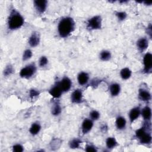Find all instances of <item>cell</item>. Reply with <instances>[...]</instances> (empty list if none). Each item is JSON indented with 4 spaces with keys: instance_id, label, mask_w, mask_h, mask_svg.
Listing matches in <instances>:
<instances>
[{
    "instance_id": "6da1fadb",
    "label": "cell",
    "mask_w": 152,
    "mask_h": 152,
    "mask_svg": "<svg viewBox=\"0 0 152 152\" xmlns=\"http://www.w3.org/2000/svg\"><path fill=\"white\" fill-rule=\"evenodd\" d=\"M75 23L72 18L65 17L62 18L58 25V32L61 37H66L75 29Z\"/></svg>"
},
{
    "instance_id": "7a4b0ae2",
    "label": "cell",
    "mask_w": 152,
    "mask_h": 152,
    "mask_svg": "<svg viewBox=\"0 0 152 152\" xmlns=\"http://www.w3.org/2000/svg\"><path fill=\"white\" fill-rule=\"evenodd\" d=\"M24 23V19L22 15L15 8L11 9L9 14L7 26L10 30H15L21 28Z\"/></svg>"
},
{
    "instance_id": "3957f363",
    "label": "cell",
    "mask_w": 152,
    "mask_h": 152,
    "mask_svg": "<svg viewBox=\"0 0 152 152\" xmlns=\"http://www.w3.org/2000/svg\"><path fill=\"white\" fill-rule=\"evenodd\" d=\"M102 19L100 15H95L88 20L87 28L90 30H99L102 28Z\"/></svg>"
},
{
    "instance_id": "277c9868",
    "label": "cell",
    "mask_w": 152,
    "mask_h": 152,
    "mask_svg": "<svg viewBox=\"0 0 152 152\" xmlns=\"http://www.w3.org/2000/svg\"><path fill=\"white\" fill-rule=\"evenodd\" d=\"M36 72V66L34 63H31L23 68L20 72V76L21 78H30Z\"/></svg>"
},
{
    "instance_id": "5b68a950",
    "label": "cell",
    "mask_w": 152,
    "mask_h": 152,
    "mask_svg": "<svg viewBox=\"0 0 152 152\" xmlns=\"http://www.w3.org/2000/svg\"><path fill=\"white\" fill-rule=\"evenodd\" d=\"M144 64V72L145 73H150L152 69V55L150 52L145 54L143 58Z\"/></svg>"
},
{
    "instance_id": "8992f818",
    "label": "cell",
    "mask_w": 152,
    "mask_h": 152,
    "mask_svg": "<svg viewBox=\"0 0 152 152\" xmlns=\"http://www.w3.org/2000/svg\"><path fill=\"white\" fill-rule=\"evenodd\" d=\"M56 84L60 87L63 93L69 91L72 87V81L70 78L67 77H63L61 80L57 82Z\"/></svg>"
},
{
    "instance_id": "52a82bcc",
    "label": "cell",
    "mask_w": 152,
    "mask_h": 152,
    "mask_svg": "<svg viewBox=\"0 0 152 152\" xmlns=\"http://www.w3.org/2000/svg\"><path fill=\"white\" fill-rule=\"evenodd\" d=\"M83 91L77 88L74 90L71 95V100L73 103H80L83 101Z\"/></svg>"
},
{
    "instance_id": "ba28073f",
    "label": "cell",
    "mask_w": 152,
    "mask_h": 152,
    "mask_svg": "<svg viewBox=\"0 0 152 152\" xmlns=\"http://www.w3.org/2000/svg\"><path fill=\"white\" fill-rule=\"evenodd\" d=\"M93 126V121L90 118L84 119L81 125V131L84 135L89 132Z\"/></svg>"
},
{
    "instance_id": "9c48e42d",
    "label": "cell",
    "mask_w": 152,
    "mask_h": 152,
    "mask_svg": "<svg viewBox=\"0 0 152 152\" xmlns=\"http://www.w3.org/2000/svg\"><path fill=\"white\" fill-rule=\"evenodd\" d=\"M34 6L36 11L40 14L43 13L47 8L48 1L46 0H36L34 1Z\"/></svg>"
},
{
    "instance_id": "30bf717a",
    "label": "cell",
    "mask_w": 152,
    "mask_h": 152,
    "mask_svg": "<svg viewBox=\"0 0 152 152\" xmlns=\"http://www.w3.org/2000/svg\"><path fill=\"white\" fill-rule=\"evenodd\" d=\"M40 43V35L39 33L34 31L32 33L28 39V44L31 47H36Z\"/></svg>"
},
{
    "instance_id": "8fae6325",
    "label": "cell",
    "mask_w": 152,
    "mask_h": 152,
    "mask_svg": "<svg viewBox=\"0 0 152 152\" xmlns=\"http://www.w3.org/2000/svg\"><path fill=\"white\" fill-rule=\"evenodd\" d=\"M49 93L53 98L58 99L62 96L63 91L60 87L56 83L52 87L50 88Z\"/></svg>"
},
{
    "instance_id": "7c38bea8",
    "label": "cell",
    "mask_w": 152,
    "mask_h": 152,
    "mask_svg": "<svg viewBox=\"0 0 152 152\" xmlns=\"http://www.w3.org/2000/svg\"><path fill=\"white\" fill-rule=\"evenodd\" d=\"M141 114V110L139 107H135L132 108L129 112V119L131 123L134 122L136 119L138 118Z\"/></svg>"
},
{
    "instance_id": "4fadbf2b",
    "label": "cell",
    "mask_w": 152,
    "mask_h": 152,
    "mask_svg": "<svg viewBox=\"0 0 152 152\" xmlns=\"http://www.w3.org/2000/svg\"><path fill=\"white\" fill-rule=\"evenodd\" d=\"M137 46L140 52L144 51L148 46V40L145 37H141L137 42Z\"/></svg>"
},
{
    "instance_id": "5bb4252c",
    "label": "cell",
    "mask_w": 152,
    "mask_h": 152,
    "mask_svg": "<svg viewBox=\"0 0 152 152\" xmlns=\"http://www.w3.org/2000/svg\"><path fill=\"white\" fill-rule=\"evenodd\" d=\"M151 94L148 91L144 88H140L138 91V98L144 102H148L151 100Z\"/></svg>"
},
{
    "instance_id": "9a60e30c",
    "label": "cell",
    "mask_w": 152,
    "mask_h": 152,
    "mask_svg": "<svg viewBox=\"0 0 152 152\" xmlns=\"http://www.w3.org/2000/svg\"><path fill=\"white\" fill-rule=\"evenodd\" d=\"M89 80V75L86 72H81L77 76V81L80 85L84 86L86 84Z\"/></svg>"
},
{
    "instance_id": "2e32d148",
    "label": "cell",
    "mask_w": 152,
    "mask_h": 152,
    "mask_svg": "<svg viewBox=\"0 0 152 152\" xmlns=\"http://www.w3.org/2000/svg\"><path fill=\"white\" fill-rule=\"evenodd\" d=\"M115 125L118 129L119 130H122L125 129L126 125V121L124 117L122 116H119L116 118V121H115Z\"/></svg>"
},
{
    "instance_id": "e0dca14e",
    "label": "cell",
    "mask_w": 152,
    "mask_h": 152,
    "mask_svg": "<svg viewBox=\"0 0 152 152\" xmlns=\"http://www.w3.org/2000/svg\"><path fill=\"white\" fill-rule=\"evenodd\" d=\"M140 140V142L142 144H148L151 142V135L150 132L145 131L143 134L141 135L138 138Z\"/></svg>"
},
{
    "instance_id": "ac0fdd59",
    "label": "cell",
    "mask_w": 152,
    "mask_h": 152,
    "mask_svg": "<svg viewBox=\"0 0 152 152\" xmlns=\"http://www.w3.org/2000/svg\"><path fill=\"white\" fill-rule=\"evenodd\" d=\"M109 91L110 94L115 97L118 96L121 91V86L118 83H112L109 86Z\"/></svg>"
},
{
    "instance_id": "d6986e66",
    "label": "cell",
    "mask_w": 152,
    "mask_h": 152,
    "mask_svg": "<svg viewBox=\"0 0 152 152\" xmlns=\"http://www.w3.org/2000/svg\"><path fill=\"white\" fill-rule=\"evenodd\" d=\"M141 114L145 121H149L151 117V110L149 106L144 107L141 111Z\"/></svg>"
},
{
    "instance_id": "ffe728a7",
    "label": "cell",
    "mask_w": 152,
    "mask_h": 152,
    "mask_svg": "<svg viewBox=\"0 0 152 152\" xmlns=\"http://www.w3.org/2000/svg\"><path fill=\"white\" fill-rule=\"evenodd\" d=\"M118 145V143L115 137H108L106 140V145L109 149H113Z\"/></svg>"
},
{
    "instance_id": "44dd1931",
    "label": "cell",
    "mask_w": 152,
    "mask_h": 152,
    "mask_svg": "<svg viewBox=\"0 0 152 152\" xmlns=\"http://www.w3.org/2000/svg\"><path fill=\"white\" fill-rule=\"evenodd\" d=\"M40 129H41V126L40 124L38 122H34L31 124L29 129V132L32 135H36L39 134Z\"/></svg>"
},
{
    "instance_id": "7402d4cb",
    "label": "cell",
    "mask_w": 152,
    "mask_h": 152,
    "mask_svg": "<svg viewBox=\"0 0 152 152\" xmlns=\"http://www.w3.org/2000/svg\"><path fill=\"white\" fill-rule=\"evenodd\" d=\"M132 74V71L129 68H124L120 71V76L123 80L129 79Z\"/></svg>"
},
{
    "instance_id": "603a6c76",
    "label": "cell",
    "mask_w": 152,
    "mask_h": 152,
    "mask_svg": "<svg viewBox=\"0 0 152 152\" xmlns=\"http://www.w3.org/2000/svg\"><path fill=\"white\" fill-rule=\"evenodd\" d=\"M62 144V141L59 138H54L53 139L50 144H49V148L51 150H58Z\"/></svg>"
},
{
    "instance_id": "cb8c5ba5",
    "label": "cell",
    "mask_w": 152,
    "mask_h": 152,
    "mask_svg": "<svg viewBox=\"0 0 152 152\" xmlns=\"http://www.w3.org/2000/svg\"><path fill=\"white\" fill-rule=\"evenodd\" d=\"M111 56L110 52L107 50H103L100 53V58L103 61H107L110 60Z\"/></svg>"
},
{
    "instance_id": "d4e9b609",
    "label": "cell",
    "mask_w": 152,
    "mask_h": 152,
    "mask_svg": "<svg viewBox=\"0 0 152 152\" xmlns=\"http://www.w3.org/2000/svg\"><path fill=\"white\" fill-rule=\"evenodd\" d=\"M81 142H82L81 140H80L79 138H74L69 141V146L71 149L78 148Z\"/></svg>"
},
{
    "instance_id": "484cf974",
    "label": "cell",
    "mask_w": 152,
    "mask_h": 152,
    "mask_svg": "<svg viewBox=\"0 0 152 152\" xmlns=\"http://www.w3.org/2000/svg\"><path fill=\"white\" fill-rule=\"evenodd\" d=\"M61 111H62V109L60 104L58 103H54L51 109L52 114L54 116H58L59 115L61 114Z\"/></svg>"
},
{
    "instance_id": "4316f807",
    "label": "cell",
    "mask_w": 152,
    "mask_h": 152,
    "mask_svg": "<svg viewBox=\"0 0 152 152\" xmlns=\"http://www.w3.org/2000/svg\"><path fill=\"white\" fill-rule=\"evenodd\" d=\"M14 72V69L13 68V66L9 64H8L5 68L3 71V74L4 77H8L10 76L11 74H12Z\"/></svg>"
},
{
    "instance_id": "83f0119b",
    "label": "cell",
    "mask_w": 152,
    "mask_h": 152,
    "mask_svg": "<svg viewBox=\"0 0 152 152\" xmlns=\"http://www.w3.org/2000/svg\"><path fill=\"white\" fill-rule=\"evenodd\" d=\"M32 55H33V53L30 49H26L23 52V54L22 56V59L24 61H27L31 58Z\"/></svg>"
},
{
    "instance_id": "f1b7e54d",
    "label": "cell",
    "mask_w": 152,
    "mask_h": 152,
    "mask_svg": "<svg viewBox=\"0 0 152 152\" xmlns=\"http://www.w3.org/2000/svg\"><path fill=\"white\" fill-rule=\"evenodd\" d=\"M100 118V113L96 110H93L90 112V118L93 121H97Z\"/></svg>"
},
{
    "instance_id": "f546056e",
    "label": "cell",
    "mask_w": 152,
    "mask_h": 152,
    "mask_svg": "<svg viewBox=\"0 0 152 152\" xmlns=\"http://www.w3.org/2000/svg\"><path fill=\"white\" fill-rule=\"evenodd\" d=\"M115 15L119 21H124L127 17V14L124 11H119L116 12Z\"/></svg>"
},
{
    "instance_id": "4dcf8cb0",
    "label": "cell",
    "mask_w": 152,
    "mask_h": 152,
    "mask_svg": "<svg viewBox=\"0 0 152 152\" xmlns=\"http://www.w3.org/2000/svg\"><path fill=\"white\" fill-rule=\"evenodd\" d=\"M48 63V59L46 56H42L40 58L39 61V65L40 67H44Z\"/></svg>"
},
{
    "instance_id": "1f68e13d",
    "label": "cell",
    "mask_w": 152,
    "mask_h": 152,
    "mask_svg": "<svg viewBox=\"0 0 152 152\" xmlns=\"http://www.w3.org/2000/svg\"><path fill=\"white\" fill-rule=\"evenodd\" d=\"M86 151L87 152H97V148L92 144H87L84 148Z\"/></svg>"
},
{
    "instance_id": "d6a6232c",
    "label": "cell",
    "mask_w": 152,
    "mask_h": 152,
    "mask_svg": "<svg viewBox=\"0 0 152 152\" xmlns=\"http://www.w3.org/2000/svg\"><path fill=\"white\" fill-rule=\"evenodd\" d=\"M12 151L14 152H22L24 150L23 146L20 144H16L12 146Z\"/></svg>"
},
{
    "instance_id": "836d02e7",
    "label": "cell",
    "mask_w": 152,
    "mask_h": 152,
    "mask_svg": "<svg viewBox=\"0 0 152 152\" xmlns=\"http://www.w3.org/2000/svg\"><path fill=\"white\" fill-rule=\"evenodd\" d=\"M39 94H40V92L37 90L32 88V89H30L29 91V96L31 99L34 98V97L38 96Z\"/></svg>"
},
{
    "instance_id": "e575fe53",
    "label": "cell",
    "mask_w": 152,
    "mask_h": 152,
    "mask_svg": "<svg viewBox=\"0 0 152 152\" xmlns=\"http://www.w3.org/2000/svg\"><path fill=\"white\" fill-rule=\"evenodd\" d=\"M100 81H101L100 80L97 79V78H94L91 81L90 85H91V87H93L94 88H96L99 86V84L100 83Z\"/></svg>"
},
{
    "instance_id": "d590c367",
    "label": "cell",
    "mask_w": 152,
    "mask_h": 152,
    "mask_svg": "<svg viewBox=\"0 0 152 152\" xmlns=\"http://www.w3.org/2000/svg\"><path fill=\"white\" fill-rule=\"evenodd\" d=\"M152 28L151 27V24H150L148 27L147 28V33L149 35L150 38H151V34H152V28Z\"/></svg>"
},
{
    "instance_id": "8d00e7d4",
    "label": "cell",
    "mask_w": 152,
    "mask_h": 152,
    "mask_svg": "<svg viewBox=\"0 0 152 152\" xmlns=\"http://www.w3.org/2000/svg\"><path fill=\"white\" fill-rule=\"evenodd\" d=\"M144 2V4H145V5H150L151 4V2H146V1H145V2Z\"/></svg>"
}]
</instances>
